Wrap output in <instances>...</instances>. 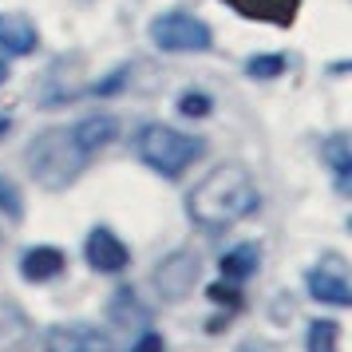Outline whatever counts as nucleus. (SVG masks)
<instances>
[{"label":"nucleus","instance_id":"f257e3e1","mask_svg":"<svg viewBox=\"0 0 352 352\" xmlns=\"http://www.w3.org/2000/svg\"><path fill=\"white\" fill-rule=\"evenodd\" d=\"M261 206V194H257V182L250 178L245 166L238 162H222L214 166L198 186L186 198V214H190L194 226L202 230H226V226L245 222L250 214H257Z\"/></svg>","mask_w":352,"mask_h":352},{"label":"nucleus","instance_id":"f03ea898","mask_svg":"<svg viewBox=\"0 0 352 352\" xmlns=\"http://www.w3.org/2000/svg\"><path fill=\"white\" fill-rule=\"evenodd\" d=\"M91 162V155L83 151L72 127H52L44 135H36L28 143V170L44 190H64L83 175V166Z\"/></svg>","mask_w":352,"mask_h":352},{"label":"nucleus","instance_id":"7ed1b4c3","mask_svg":"<svg viewBox=\"0 0 352 352\" xmlns=\"http://www.w3.org/2000/svg\"><path fill=\"white\" fill-rule=\"evenodd\" d=\"M202 151H206L202 139L182 135V131H175V127H162V123H146V127L135 135V155H139L151 170H159L162 178H178Z\"/></svg>","mask_w":352,"mask_h":352},{"label":"nucleus","instance_id":"20e7f679","mask_svg":"<svg viewBox=\"0 0 352 352\" xmlns=\"http://www.w3.org/2000/svg\"><path fill=\"white\" fill-rule=\"evenodd\" d=\"M151 36L162 52H206L214 44V32H210L206 20L186 16V12H166L151 24Z\"/></svg>","mask_w":352,"mask_h":352},{"label":"nucleus","instance_id":"39448f33","mask_svg":"<svg viewBox=\"0 0 352 352\" xmlns=\"http://www.w3.org/2000/svg\"><path fill=\"white\" fill-rule=\"evenodd\" d=\"M44 352H115V340L99 324H52L44 333Z\"/></svg>","mask_w":352,"mask_h":352},{"label":"nucleus","instance_id":"423d86ee","mask_svg":"<svg viewBox=\"0 0 352 352\" xmlns=\"http://www.w3.org/2000/svg\"><path fill=\"white\" fill-rule=\"evenodd\" d=\"M198 273H202L198 254H190V250H175L170 257H162L159 261V270H155V289H159L162 301H182V297L194 289Z\"/></svg>","mask_w":352,"mask_h":352},{"label":"nucleus","instance_id":"0eeeda50","mask_svg":"<svg viewBox=\"0 0 352 352\" xmlns=\"http://www.w3.org/2000/svg\"><path fill=\"white\" fill-rule=\"evenodd\" d=\"M83 254H87V265L99 270V273H123L127 261H131V250L115 238L111 230H103V226L87 234V250H83Z\"/></svg>","mask_w":352,"mask_h":352},{"label":"nucleus","instance_id":"6e6552de","mask_svg":"<svg viewBox=\"0 0 352 352\" xmlns=\"http://www.w3.org/2000/svg\"><path fill=\"white\" fill-rule=\"evenodd\" d=\"M238 16L245 20H261V24H277V28H289L297 20V0H226Z\"/></svg>","mask_w":352,"mask_h":352},{"label":"nucleus","instance_id":"1a4fd4ad","mask_svg":"<svg viewBox=\"0 0 352 352\" xmlns=\"http://www.w3.org/2000/svg\"><path fill=\"white\" fill-rule=\"evenodd\" d=\"M309 293L324 305H336V309H349L352 305V289H349V277L340 265H320V270L309 273Z\"/></svg>","mask_w":352,"mask_h":352},{"label":"nucleus","instance_id":"9d476101","mask_svg":"<svg viewBox=\"0 0 352 352\" xmlns=\"http://www.w3.org/2000/svg\"><path fill=\"white\" fill-rule=\"evenodd\" d=\"M67 265V257L56 250V245H36V250H28V254L20 257V277L24 281H52V277H60Z\"/></svg>","mask_w":352,"mask_h":352},{"label":"nucleus","instance_id":"9b49d317","mask_svg":"<svg viewBox=\"0 0 352 352\" xmlns=\"http://www.w3.org/2000/svg\"><path fill=\"white\" fill-rule=\"evenodd\" d=\"M36 48V28L20 12H0V52L4 56H28Z\"/></svg>","mask_w":352,"mask_h":352},{"label":"nucleus","instance_id":"f8f14e48","mask_svg":"<svg viewBox=\"0 0 352 352\" xmlns=\"http://www.w3.org/2000/svg\"><path fill=\"white\" fill-rule=\"evenodd\" d=\"M72 131H76V139L83 143L87 155H99V151L119 135V123H115L111 115H91V119H80Z\"/></svg>","mask_w":352,"mask_h":352},{"label":"nucleus","instance_id":"ddd939ff","mask_svg":"<svg viewBox=\"0 0 352 352\" xmlns=\"http://www.w3.org/2000/svg\"><path fill=\"white\" fill-rule=\"evenodd\" d=\"M257 265H261V250H257L254 241H241V245H234L222 257V277L226 281H245V277L257 273Z\"/></svg>","mask_w":352,"mask_h":352},{"label":"nucleus","instance_id":"4468645a","mask_svg":"<svg viewBox=\"0 0 352 352\" xmlns=\"http://www.w3.org/2000/svg\"><path fill=\"white\" fill-rule=\"evenodd\" d=\"M324 162L336 170V186L349 190V170H352V151H349V135H333L324 143Z\"/></svg>","mask_w":352,"mask_h":352},{"label":"nucleus","instance_id":"2eb2a0df","mask_svg":"<svg viewBox=\"0 0 352 352\" xmlns=\"http://www.w3.org/2000/svg\"><path fill=\"white\" fill-rule=\"evenodd\" d=\"M336 340H340V324L336 320H313L305 349L309 352H336Z\"/></svg>","mask_w":352,"mask_h":352},{"label":"nucleus","instance_id":"dca6fc26","mask_svg":"<svg viewBox=\"0 0 352 352\" xmlns=\"http://www.w3.org/2000/svg\"><path fill=\"white\" fill-rule=\"evenodd\" d=\"M281 72H285V56H277V52L254 56V60L245 64V76H254V80H273V76H281Z\"/></svg>","mask_w":352,"mask_h":352},{"label":"nucleus","instance_id":"f3484780","mask_svg":"<svg viewBox=\"0 0 352 352\" xmlns=\"http://www.w3.org/2000/svg\"><path fill=\"white\" fill-rule=\"evenodd\" d=\"M178 111L186 115V119H202V115H210V99L202 91H186V96L178 99Z\"/></svg>","mask_w":352,"mask_h":352},{"label":"nucleus","instance_id":"a211bd4d","mask_svg":"<svg viewBox=\"0 0 352 352\" xmlns=\"http://www.w3.org/2000/svg\"><path fill=\"white\" fill-rule=\"evenodd\" d=\"M0 210L8 214V218H20L24 214V206H20V194H16V186L8 182V178L0 175Z\"/></svg>","mask_w":352,"mask_h":352},{"label":"nucleus","instance_id":"6ab92c4d","mask_svg":"<svg viewBox=\"0 0 352 352\" xmlns=\"http://www.w3.org/2000/svg\"><path fill=\"white\" fill-rule=\"evenodd\" d=\"M206 293H210V301H214V305H226V309H238V305H241L238 289H230V285H210Z\"/></svg>","mask_w":352,"mask_h":352},{"label":"nucleus","instance_id":"aec40b11","mask_svg":"<svg viewBox=\"0 0 352 352\" xmlns=\"http://www.w3.org/2000/svg\"><path fill=\"white\" fill-rule=\"evenodd\" d=\"M131 352H166V340H162L159 333H151V329H146V333L131 344Z\"/></svg>","mask_w":352,"mask_h":352},{"label":"nucleus","instance_id":"412c9836","mask_svg":"<svg viewBox=\"0 0 352 352\" xmlns=\"http://www.w3.org/2000/svg\"><path fill=\"white\" fill-rule=\"evenodd\" d=\"M8 127H12V119H8V115H0V135H4Z\"/></svg>","mask_w":352,"mask_h":352},{"label":"nucleus","instance_id":"4be33fe9","mask_svg":"<svg viewBox=\"0 0 352 352\" xmlns=\"http://www.w3.org/2000/svg\"><path fill=\"white\" fill-rule=\"evenodd\" d=\"M8 80V64H4V60H0V83Z\"/></svg>","mask_w":352,"mask_h":352}]
</instances>
